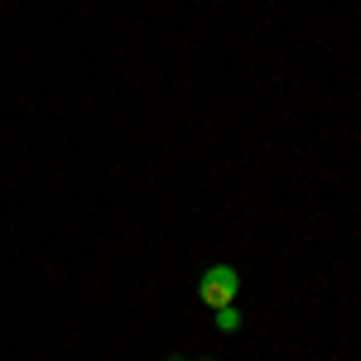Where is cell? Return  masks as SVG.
Listing matches in <instances>:
<instances>
[{
  "mask_svg": "<svg viewBox=\"0 0 361 361\" xmlns=\"http://www.w3.org/2000/svg\"><path fill=\"white\" fill-rule=\"evenodd\" d=\"M236 294H241V275L231 270V265H212L207 275L197 279V299L207 308H226L236 304Z\"/></svg>",
  "mask_w": 361,
  "mask_h": 361,
  "instance_id": "6da1fadb",
  "label": "cell"
},
{
  "mask_svg": "<svg viewBox=\"0 0 361 361\" xmlns=\"http://www.w3.org/2000/svg\"><path fill=\"white\" fill-rule=\"evenodd\" d=\"M217 328H222V333H236V328H241V313H236L231 304L217 308Z\"/></svg>",
  "mask_w": 361,
  "mask_h": 361,
  "instance_id": "7a4b0ae2",
  "label": "cell"
},
{
  "mask_svg": "<svg viewBox=\"0 0 361 361\" xmlns=\"http://www.w3.org/2000/svg\"><path fill=\"white\" fill-rule=\"evenodd\" d=\"M207 361H212V357H207Z\"/></svg>",
  "mask_w": 361,
  "mask_h": 361,
  "instance_id": "3957f363",
  "label": "cell"
}]
</instances>
